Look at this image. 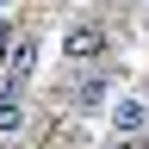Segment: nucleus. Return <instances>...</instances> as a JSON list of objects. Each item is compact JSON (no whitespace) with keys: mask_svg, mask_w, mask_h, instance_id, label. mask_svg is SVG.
I'll list each match as a JSON object with an SVG mask.
<instances>
[{"mask_svg":"<svg viewBox=\"0 0 149 149\" xmlns=\"http://www.w3.org/2000/svg\"><path fill=\"white\" fill-rule=\"evenodd\" d=\"M68 106H74V112H112V68H81Z\"/></svg>","mask_w":149,"mask_h":149,"instance_id":"nucleus-2","label":"nucleus"},{"mask_svg":"<svg viewBox=\"0 0 149 149\" xmlns=\"http://www.w3.org/2000/svg\"><path fill=\"white\" fill-rule=\"evenodd\" d=\"M31 74H37V31L25 25V31H19L13 44H6V68H0V81H13V87H25Z\"/></svg>","mask_w":149,"mask_h":149,"instance_id":"nucleus-3","label":"nucleus"},{"mask_svg":"<svg viewBox=\"0 0 149 149\" xmlns=\"http://www.w3.org/2000/svg\"><path fill=\"white\" fill-rule=\"evenodd\" d=\"M106 56V25L100 19H68L62 25V62L68 68H93Z\"/></svg>","mask_w":149,"mask_h":149,"instance_id":"nucleus-1","label":"nucleus"},{"mask_svg":"<svg viewBox=\"0 0 149 149\" xmlns=\"http://www.w3.org/2000/svg\"><path fill=\"white\" fill-rule=\"evenodd\" d=\"M56 149H87V130L81 124H62V130H56Z\"/></svg>","mask_w":149,"mask_h":149,"instance_id":"nucleus-6","label":"nucleus"},{"mask_svg":"<svg viewBox=\"0 0 149 149\" xmlns=\"http://www.w3.org/2000/svg\"><path fill=\"white\" fill-rule=\"evenodd\" d=\"M25 130V87H13V81H0V143L19 137Z\"/></svg>","mask_w":149,"mask_h":149,"instance_id":"nucleus-5","label":"nucleus"},{"mask_svg":"<svg viewBox=\"0 0 149 149\" xmlns=\"http://www.w3.org/2000/svg\"><path fill=\"white\" fill-rule=\"evenodd\" d=\"M106 124L118 130V137H143V130H149V100H143V93H118L112 112H106Z\"/></svg>","mask_w":149,"mask_h":149,"instance_id":"nucleus-4","label":"nucleus"}]
</instances>
